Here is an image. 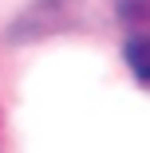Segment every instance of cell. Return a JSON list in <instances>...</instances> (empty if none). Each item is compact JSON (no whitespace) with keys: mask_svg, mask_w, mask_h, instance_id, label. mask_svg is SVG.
<instances>
[{"mask_svg":"<svg viewBox=\"0 0 150 153\" xmlns=\"http://www.w3.org/2000/svg\"><path fill=\"white\" fill-rule=\"evenodd\" d=\"M146 36H134L130 43H127V63H130V71H134V79L138 82H146L150 79V71H146Z\"/></svg>","mask_w":150,"mask_h":153,"instance_id":"cell-1","label":"cell"}]
</instances>
